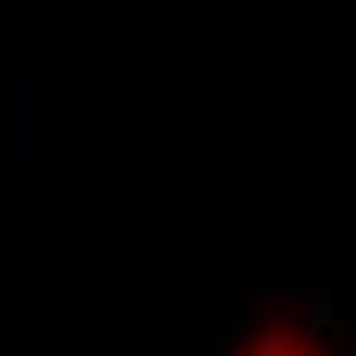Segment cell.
<instances>
[{"label":"cell","instance_id":"obj_1","mask_svg":"<svg viewBox=\"0 0 356 356\" xmlns=\"http://www.w3.org/2000/svg\"><path fill=\"white\" fill-rule=\"evenodd\" d=\"M246 356H320V350H314V338H301V332H264V338H252Z\"/></svg>","mask_w":356,"mask_h":356}]
</instances>
